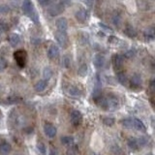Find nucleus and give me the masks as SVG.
Here are the masks:
<instances>
[{"instance_id": "obj_1", "label": "nucleus", "mask_w": 155, "mask_h": 155, "mask_svg": "<svg viewBox=\"0 0 155 155\" xmlns=\"http://www.w3.org/2000/svg\"><path fill=\"white\" fill-rule=\"evenodd\" d=\"M121 124L125 128L136 129L138 131H140V132H145L147 131L144 124L138 118H125L123 120H121Z\"/></svg>"}, {"instance_id": "obj_2", "label": "nucleus", "mask_w": 155, "mask_h": 155, "mask_svg": "<svg viewBox=\"0 0 155 155\" xmlns=\"http://www.w3.org/2000/svg\"><path fill=\"white\" fill-rule=\"evenodd\" d=\"M22 11L23 13L27 15L28 17H30L34 21L37 22L36 18L34 17H36V13L34 11V6L30 0H24L22 3Z\"/></svg>"}, {"instance_id": "obj_3", "label": "nucleus", "mask_w": 155, "mask_h": 155, "mask_svg": "<svg viewBox=\"0 0 155 155\" xmlns=\"http://www.w3.org/2000/svg\"><path fill=\"white\" fill-rule=\"evenodd\" d=\"M14 57H15V60H16L17 64L21 67L23 68L25 66V63H26V52L22 51V50H18L16 52L14 53Z\"/></svg>"}, {"instance_id": "obj_4", "label": "nucleus", "mask_w": 155, "mask_h": 155, "mask_svg": "<svg viewBox=\"0 0 155 155\" xmlns=\"http://www.w3.org/2000/svg\"><path fill=\"white\" fill-rule=\"evenodd\" d=\"M124 65V57L120 54H115L113 57V66L116 73H119L122 71V68Z\"/></svg>"}, {"instance_id": "obj_5", "label": "nucleus", "mask_w": 155, "mask_h": 155, "mask_svg": "<svg viewBox=\"0 0 155 155\" xmlns=\"http://www.w3.org/2000/svg\"><path fill=\"white\" fill-rule=\"evenodd\" d=\"M63 11H64V5H63L62 3L52 5V6H51L48 9V13L51 17L58 16V15H60Z\"/></svg>"}, {"instance_id": "obj_6", "label": "nucleus", "mask_w": 155, "mask_h": 155, "mask_svg": "<svg viewBox=\"0 0 155 155\" xmlns=\"http://www.w3.org/2000/svg\"><path fill=\"white\" fill-rule=\"evenodd\" d=\"M55 39L57 43L63 48H66L68 45V37H67V34L66 32H60V31H57L55 32Z\"/></svg>"}, {"instance_id": "obj_7", "label": "nucleus", "mask_w": 155, "mask_h": 155, "mask_svg": "<svg viewBox=\"0 0 155 155\" xmlns=\"http://www.w3.org/2000/svg\"><path fill=\"white\" fill-rule=\"evenodd\" d=\"M70 117H71V123L74 126H79L82 121V114H81L80 110H77L72 111Z\"/></svg>"}, {"instance_id": "obj_8", "label": "nucleus", "mask_w": 155, "mask_h": 155, "mask_svg": "<svg viewBox=\"0 0 155 155\" xmlns=\"http://www.w3.org/2000/svg\"><path fill=\"white\" fill-rule=\"evenodd\" d=\"M44 132H45L47 137L52 139V138H54L55 136H56L57 130H56V128L52 124H51V123H46L45 126H44Z\"/></svg>"}, {"instance_id": "obj_9", "label": "nucleus", "mask_w": 155, "mask_h": 155, "mask_svg": "<svg viewBox=\"0 0 155 155\" xmlns=\"http://www.w3.org/2000/svg\"><path fill=\"white\" fill-rule=\"evenodd\" d=\"M55 25L58 31L60 32H66L68 29V21L65 18H59L56 19Z\"/></svg>"}, {"instance_id": "obj_10", "label": "nucleus", "mask_w": 155, "mask_h": 155, "mask_svg": "<svg viewBox=\"0 0 155 155\" xmlns=\"http://www.w3.org/2000/svg\"><path fill=\"white\" fill-rule=\"evenodd\" d=\"M140 84H142V77H140L139 74H135L131 77L130 86L132 87V88H137V87H140Z\"/></svg>"}, {"instance_id": "obj_11", "label": "nucleus", "mask_w": 155, "mask_h": 155, "mask_svg": "<svg viewBox=\"0 0 155 155\" xmlns=\"http://www.w3.org/2000/svg\"><path fill=\"white\" fill-rule=\"evenodd\" d=\"M127 144L128 147L132 149V150H139V148L140 147V139L131 137L128 139L127 140Z\"/></svg>"}, {"instance_id": "obj_12", "label": "nucleus", "mask_w": 155, "mask_h": 155, "mask_svg": "<svg viewBox=\"0 0 155 155\" xmlns=\"http://www.w3.org/2000/svg\"><path fill=\"white\" fill-rule=\"evenodd\" d=\"M59 52H60L59 48L55 45H52L48 51V58H51V59H54V58L58 57Z\"/></svg>"}, {"instance_id": "obj_13", "label": "nucleus", "mask_w": 155, "mask_h": 155, "mask_svg": "<svg viewBox=\"0 0 155 155\" xmlns=\"http://www.w3.org/2000/svg\"><path fill=\"white\" fill-rule=\"evenodd\" d=\"M93 64L97 69H100L105 64V57L102 54H96L93 58Z\"/></svg>"}, {"instance_id": "obj_14", "label": "nucleus", "mask_w": 155, "mask_h": 155, "mask_svg": "<svg viewBox=\"0 0 155 155\" xmlns=\"http://www.w3.org/2000/svg\"><path fill=\"white\" fill-rule=\"evenodd\" d=\"M143 37H144V39H147V41L154 40L155 39V27L152 26V27H148L145 29L143 32Z\"/></svg>"}, {"instance_id": "obj_15", "label": "nucleus", "mask_w": 155, "mask_h": 155, "mask_svg": "<svg viewBox=\"0 0 155 155\" xmlns=\"http://www.w3.org/2000/svg\"><path fill=\"white\" fill-rule=\"evenodd\" d=\"M12 150V147L9 143L4 142L0 144V154L1 155H8Z\"/></svg>"}, {"instance_id": "obj_16", "label": "nucleus", "mask_w": 155, "mask_h": 155, "mask_svg": "<svg viewBox=\"0 0 155 155\" xmlns=\"http://www.w3.org/2000/svg\"><path fill=\"white\" fill-rule=\"evenodd\" d=\"M47 85H48V81L46 80H40L34 85V89H35L36 92H42L46 89Z\"/></svg>"}, {"instance_id": "obj_17", "label": "nucleus", "mask_w": 155, "mask_h": 155, "mask_svg": "<svg viewBox=\"0 0 155 155\" xmlns=\"http://www.w3.org/2000/svg\"><path fill=\"white\" fill-rule=\"evenodd\" d=\"M76 18L78 21L80 22H84L86 21V12L84 9H80L79 11L76 13Z\"/></svg>"}, {"instance_id": "obj_18", "label": "nucleus", "mask_w": 155, "mask_h": 155, "mask_svg": "<svg viewBox=\"0 0 155 155\" xmlns=\"http://www.w3.org/2000/svg\"><path fill=\"white\" fill-rule=\"evenodd\" d=\"M19 41H21V39H19V36L18 34H11V35L9 36V43L10 45L12 47H17L18 45Z\"/></svg>"}, {"instance_id": "obj_19", "label": "nucleus", "mask_w": 155, "mask_h": 155, "mask_svg": "<svg viewBox=\"0 0 155 155\" xmlns=\"http://www.w3.org/2000/svg\"><path fill=\"white\" fill-rule=\"evenodd\" d=\"M108 101H109L110 109H115V108H117V107H118V99L116 98L115 96L110 94Z\"/></svg>"}, {"instance_id": "obj_20", "label": "nucleus", "mask_w": 155, "mask_h": 155, "mask_svg": "<svg viewBox=\"0 0 155 155\" xmlns=\"http://www.w3.org/2000/svg\"><path fill=\"white\" fill-rule=\"evenodd\" d=\"M124 32H125L126 35H127L128 37H130V38H134V37H136V35H137L136 29L132 25H130V24H128V25L125 27Z\"/></svg>"}, {"instance_id": "obj_21", "label": "nucleus", "mask_w": 155, "mask_h": 155, "mask_svg": "<svg viewBox=\"0 0 155 155\" xmlns=\"http://www.w3.org/2000/svg\"><path fill=\"white\" fill-rule=\"evenodd\" d=\"M111 21H113L114 25H119L121 21H122V17H121V15L118 12L114 13V15L111 16Z\"/></svg>"}, {"instance_id": "obj_22", "label": "nucleus", "mask_w": 155, "mask_h": 155, "mask_svg": "<svg viewBox=\"0 0 155 155\" xmlns=\"http://www.w3.org/2000/svg\"><path fill=\"white\" fill-rule=\"evenodd\" d=\"M68 92H69V94L71 96H74V97L81 96V90L78 88V87H76V86H71V87H69V89H68Z\"/></svg>"}, {"instance_id": "obj_23", "label": "nucleus", "mask_w": 155, "mask_h": 155, "mask_svg": "<svg viewBox=\"0 0 155 155\" xmlns=\"http://www.w3.org/2000/svg\"><path fill=\"white\" fill-rule=\"evenodd\" d=\"M61 143L65 145H73L74 143V138L71 136H65V137L61 138Z\"/></svg>"}, {"instance_id": "obj_24", "label": "nucleus", "mask_w": 155, "mask_h": 155, "mask_svg": "<svg viewBox=\"0 0 155 155\" xmlns=\"http://www.w3.org/2000/svg\"><path fill=\"white\" fill-rule=\"evenodd\" d=\"M21 100V99L19 98L18 95H11L6 99V102H7V104H18Z\"/></svg>"}, {"instance_id": "obj_25", "label": "nucleus", "mask_w": 155, "mask_h": 155, "mask_svg": "<svg viewBox=\"0 0 155 155\" xmlns=\"http://www.w3.org/2000/svg\"><path fill=\"white\" fill-rule=\"evenodd\" d=\"M102 121H103V123L106 126H113L115 123V119L114 117H110V116H106V117H103Z\"/></svg>"}, {"instance_id": "obj_26", "label": "nucleus", "mask_w": 155, "mask_h": 155, "mask_svg": "<svg viewBox=\"0 0 155 155\" xmlns=\"http://www.w3.org/2000/svg\"><path fill=\"white\" fill-rule=\"evenodd\" d=\"M43 76H44V79H45L47 81H48V80H50L52 77V71L51 68H48V67L45 68V69H44V72H43Z\"/></svg>"}, {"instance_id": "obj_27", "label": "nucleus", "mask_w": 155, "mask_h": 155, "mask_svg": "<svg viewBox=\"0 0 155 155\" xmlns=\"http://www.w3.org/2000/svg\"><path fill=\"white\" fill-rule=\"evenodd\" d=\"M116 78H117V81L120 82L121 84L124 85L126 84V80H127V78H126V75L124 74L122 71L117 73V75H116Z\"/></svg>"}, {"instance_id": "obj_28", "label": "nucleus", "mask_w": 155, "mask_h": 155, "mask_svg": "<svg viewBox=\"0 0 155 155\" xmlns=\"http://www.w3.org/2000/svg\"><path fill=\"white\" fill-rule=\"evenodd\" d=\"M67 155H79V148L77 145H72L67 150Z\"/></svg>"}, {"instance_id": "obj_29", "label": "nucleus", "mask_w": 155, "mask_h": 155, "mask_svg": "<svg viewBox=\"0 0 155 155\" xmlns=\"http://www.w3.org/2000/svg\"><path fill=\"white\" fill-rule=\"evenodd\" d=\"M37 148H38V150H39V152H40L42 155H46V153H47L46 145L44 144L43 143H37Z\"/></svg>"}, {"instance_id": "obj_30", "label": "nucleus", "mask_w": 155, "mask_h": 155, "mask_svg": "<svg viewBox=\"0 0 155 155\" xmlns=\"http://www.w3.org/2000/svg\"><path fill=\"white\" fill-rule=\"evenodd\" d=\"M86 74H87V66L85 64H82L79 68V75L81 77H84Z\"/></svg>"}, {"instance_id": "obj_31", "label": "nucleus", "mask_w": 155, "mask_h": 155, "mask_svg": "<svg viewBox=\"0 0 155 155\" xmlns=\"http://www.w3.org/2000/svg\"><path fill=\"white\" fill-rule=\"evenodd\" d=\"M71 65V58L69 55H65L63 57V66L65 68H69Z\"/></svg>"}, {"instance_id": "obj_32", "label": "nucleus", "mask_w": 155, "mask_h": 155, "mask_svg": "<svg viewBox=\"0 0 155 155\" xmlns=\"http://www.w3.org/2000/svg\"><path fill=\"white\" fill-rule=\"evenodd\" d=\"M7 68V61L5 58L0 57V71H3Z\"/></svg>"}, {"instance_id": "obj_33", "label": "nucleus", "mask_w": 155, "mask_h": 155, "mask_svg": "<svg viewBox=\"0 0 155 155\" xmlns=\"http://www.w3.org/2000/svg\"><path fill=\"white\" fill-rule=\"evenodd\" d=\"M149 89H150V91L152 92V93H154V94H155V79H154L151 82H150Z\"/></svg>"}, {"instance_id": "obj_34", "label": "nucleus", "mask_w": 155, "mask_h": 155, "mask_svg": "<svg viewBox=\"0 0 155 155\" xmlns=\"http://www.w3.org/2000/svg\"><path fill=\"white\" fill-rule=\"evenodd\" d=\"M6 29H7V26L5 25L4 23H0V35L6 31Z\"/></svg>"}, {"instance_id": "obj_35", "label": "nucleus", "mask_w": 155, "mask_h": 155, "mask_svg": "<svg viewBox=\"0 0 155 155\" xmlns=\"http://www.w3.org/2000/svg\"><path fill=\"white\" fill-rule=\"evenodd\" d=\"M39 2H40V4L43 5V6H46V5H48L51 2V0H39Z\"/></svg>"}, {"instance_id": "obj_36", "label": "nucleus", "mask_w": 155, "mask_h": 155, "mask_svg": "<svg viewBox=\"0 0 155 155\" xmlns=\"http://www.w3.org/2000/svg\"><path fill=\"white\" fill-rule=\"evenodd\" d=\"M50 155H57V152H56V149L55 148H51L50 150Z\"/></svg>"}, {"instance_id": "obj_37", "label": "nucleus", "mask_w": 155, "mask_h": 155, "mask_svg": "<svg viewBox=\"0 0 155 155\" xmlns=\"http://www.w3.org/2000/svg\"><path fill=\"white\" fill-rule=\"evenodd\" d=\"M152 125H153V127L155 128V117H153V119H152Z\"/></svg>"}, {"instance_id": "obj_38", "label": "nucleus", "mask_w": 155, "mask_h": 155, "mask_svg": "<svg viewBox=\"0 0 155 155\" xmlns=\"http://www.w3.org/2000/svg\"><path fill=\"white\" fill-rule=\"evenodd\" d=\"M92 155H101V154H98V153H93Z\"/></svg>"}, {"instance_id": "obj_39", "label": "nucleus", "mask_w": 155, "mask_h": 155, "mask_svg": "<svg viewBox=\"0 0 155 155\" xmlns=\"http://www.w3.org/2000/svg\"><path fill=\"white\" fill-rule=\"evenodd\" d=\"M147 155H153V154H151V153H148V154H147Z\"/></svg>"}, {"instance_id": "obj_40", "label": "nucleus", "mask_w": 155, "mask_h": 155, "mask_svg": "<svg viewBox=\"0 0 155 155\" xmlns=\"http://www.w3.org/2000/svg\"><path fill=\"white\" fill-rule=\"evenodd\" d=\"M0 87H1V86H0Z\"/></svg>"}]
</instances>
